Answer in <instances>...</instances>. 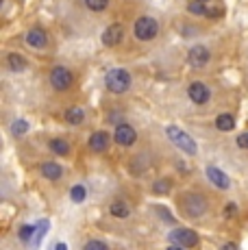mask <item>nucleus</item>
<instances>
[{"instance_id":"f257e3e1","label":"nucleus","mask_w":248,"mask_h":250,"mask_svg":"<svg viewBox=\"0 0 248 250\" xmlns=\"http://www.w3.org/2000/svg\"><path fill=\"white\" fill-rule=\"evenodd\" d=\"M104 83H107V89L113 91V94H124V91L131 87V74L122 68H116V70L107 72Z\"/></svg>"},{"instance_id":"f03ea898","label":"nucleus","mask_w":248,"mask_h":250,"mask_svg":"<svg viewBox=\"0 0 248 250\" xmlns=\"http://www.w3.org/2000/svg\"><path fill=\"white\" fill-rule=\"evenodd\" d=\"M165 133H168L170 142H172L179 150L187 152V155H196V142H194V139L189 137L185 131H181L179 126H168L165 128Z\"/></svg>"},{"instance_id":"7ed1b4c3","label":"nucleus","mask_w":248,"mask_h":250,"mask_svg":"<svg viewBox=\"0 0 248 250\" xmlns=\"http://www.w3.org/2000/svg\"><path fill=\"white\" fill-rule=\"evenodd\" d=\"M157 31H159V24H157V20H152V18H140L135 22V26H133L135 37L142 42H150L152 37H157Z\"/></svg>"},{"instance_id":"20e7f679","label":"nucleus","mask_w":248,"mask_h":250,"mask_svg":"<svg viewBox=\"0 0 248 250\" xmlns=\"http://www.w3.org/2000/svg\"><path fill=\"white\" fill-rule=\"evenodd\" d=\"M183 209L187 215L198 218V215H203L205 209H207V200L200 194H187V196H183Z\"/></svg>"},{"instance_id":"39448f33","label":"nucleus","mask_w":248,"mask_h":250,"mask_svg":"<svg viewBox=\"0 0 248 250\" xmlns=\"http://www.w3.org/2000/svg\"><path fill=\"white\" fill-rule=\"evenodd\" d=\"M50 83L55 89L65 91L72 85V72L68 68H63V65H57V68H52V72H50Z\"/></svg>"},{"instance_id":"423d86ee","label":"nucleus","mask_w":248,"mask_h":250,"mask_svg":"<svg viewBox=\"0 0 248 250\" xmlns=\"http://www.w3.org/2000/svg\"><path fill=\"white\" fill-rule=\"evenodd\" d=\"M170 239L176 246H183V248H194L198 244V235L189 229H174L170 233Z\"/></svg>"},{"instance_id":"0eeeda50","label":"nucleus","mask_w":248,"mask_h":250,"mask_svg":"<svg viewBox=\"0 0 248 250\" xmlns=\"http://www.w3.org/2000/svg\"><path fill=\"white\" fill-rule=\"evenodd\" d=\"M113 139H116L118 146H131V144H135L137 133H135V128L128 126V124H118Z\"/></svg>"},{"instance_id":"6e6552de","label":"nucleus","mask_w":248,"mask_h":250,"mask_svg":"<svg viewBox=\"0 0 248 250\" xmlns=\"http://www.w3.org/2000/svg\"><path fill=\"white\" fill-rule=\"evenodd\" d=\"M187 63L192 68H203L209 63V50L205 46H192V50L187 52Z\"/></svg>"},{"instance_id":"1a4fd4ad","label":"nucleus","mask_w":248,"mask_h":250,"mask_svg":"<svg viewBox=\"0 0 248 250\" xmlns=\"http://www.w3.org/2000/svg\"><path fill=\"white\" fill-rule=\"evenodd\" d=\"M124 37V26L122 24H111L109 28H104L103 33V44L104 46H118Z\"/></svg>"},{"instance_id":"9d476101","label":"nucleus","mask_w":248,"mask_h":250,"mask_svg":"<svg viewBox=\"0 0 248 250\" xmlns=\"http://www.w3.org/2000/svg\"><path fill=\"white\" fill-rule=\"evenodd\" d=\"M187 96L192 98V103H196V104H205L209 98H211V91L205 87L203 83H192V85L187 87Z\"/></svg>"},{"instance_id":"9b49d317","label":"nucleus","mask_w":248,"mask_h":250,"mask_svg":"<svg viewBox=\"0 0 248 250\" xmlns=\"http://www.w3.org/2000/svg\"><path fill=\"white\" fill-rule=\"evenodd\" d=\"M207 179L211 181V185L220 187V189H228V185H231L228 176L224 174L220 167H213V166H209V167H207Z\"/></svg>"},{"instance_id":"f8f14e48","label":"nucleus","mask_w":248,"mask_h":250,"mask_svg":"<svg viewBox=\"0 0 248 250\" xmlns=\"http://www.w3.org/2000/svg\"><path fill=\"white\" fill-rule=\"evenodd\" d=\"M46 42H48V37H46L44 28H31L26 33V44L31 48H44Z\"/></svg>"},{"instance_id":"ddd939ff","label":"nucleus","mask_w":248,"mask_h":250,"mask_svg":"<svg viewBox=\"0 0 248 250\" xmlns=\"http://www.w3.org/2000/svg\"><path fill=\"white\" fill-rule=\"evenodd\" d=\"M89 148L96 152H103L109 148V133L104 131H96L92 137H89Z\"/></svg>"},{"instance_id":"4468645a","label":"nucleus","mask_w":248,"mask_h":250,"mask_svg":"<svg viewBox=\"0 0 248 250\" xmlns=\"http://www.w3.org/2000/svg\"><path fill=\"white\" fill-rule=\"evenodd\" d=\"M41 174H44L46 179H50V181L61 179V166L59 163H52V161L41 163Z\"/></svg>"},{"instance_id":"2eb2a0df","label":"nucleus","mask_w":248,"mask_h":250,"mask_svg":"<svg viewBox=\"0 0 248 250\" xmlns=\"http://www.w3.org/2000/svg\"><path fill=\"white\" fill-rule=\"evenodd\" d=\"M7 63H9V68H11L13 72H22L26 68V59L22 55H18V52H11V55L7 57Z\"/></svg>"},{"instance_id":"dca6fc26","label":"nucleus","mask_w":248,"mask_h":250,"mask_svg":"<svg viewBox=\"0 0 248 250\" xmlns=\"http://www.w3.org/2000/svg\"><path fill=\"white\" fill-rule=\"evenodd\" d=\"M65 120H68V124H81L85 120V111L81 107H72L65 111Z\"/></svg>"},{"instance_id":"f3484780","label":"nucleus","mask_w":248,"mask_h":250,"mask_svg":"<svg viewBox=\"0 0 248 250\" xmlns=\"http://www.w3.org/2000/svg\"><path fill=\"white\" fill-rule=\"evenodd\" d=\"M216 126L220 128V131H231V128L235 126V120H233L231 113H222L216 118Z\"/></svg>"},{"instance_id":"a211bd4d","label":"nucleus","mask_w":248,"mask_h":250,"mask_svg":"<svg viewBox=\"0 0 248 250\" xmlns=\"http://www.w3.org/2000/svg\"><path fill=\"white\" fill-rule=\"evenodd\" d=\"M50 150L55 152V155H68V150H70V144L65 142V139H52L50 142Z\"/></svg>"},{"instance_id":"6ab92c4d","label":"nucleus","mask_w":248,"mask_h":250,"mask_svg":"<svg viewBox=\"0 0 248 250\" xmlns=\"http://www.w3.org/2000/svg\"><path fill=\"white\" fill-rule=\"evenodd\" d=\"M48 233V220H40L37 222V230H35V248L41 244V237Z\"/></svg>"},{"instance_id":"aec40b11","label":"nucleus","mask_w":248,"mask_h":250,"mask_svg":"<svg viewBox=\"0 0 248 250\" xmlns=\"http://www.w3.org/2000/svg\"><path fill=\"white\" fill-rule=\"evenodd\" d=\"M111 215H116V218H126L128 207L124 203H120V200H116V203H111Z\"/></svg>"},{"instance_id":"412c9836","label":"nucleus","mask_w":248,"mask_h":250,"mask_svg":"<svg viewBox=\"0 0 248 250\" xmlns=\"http://www.w3.org/2000/svg\"><path fill=\"white\" fill-rule=\"evenodd\" d=\"M70 196H72L74 203H83L85 196H87V191H85V187H83V185H74L72 189H70Z\"/></svg>"},{"instance_id":"4be33fe9","label":"nucleus","mask_w":248,"mask_h":250,"mask_svg":"<svg viewBox=\"0 0 248 250\" xmlns=\"http://www.w3.org/2000/svg\"><path fill=\"white\" fill-rule=\"evenodd\" d=\"M187 9H189V13H194V16H205V13H207L205 2H198V0H189Z\"/></svg>"},{"instance_id":"5701e85b","label":"nucleus","mask_w":248,"mask_h":250,"mask_svg":"<svg viewBox=\"0 0 248 250\" xmlns=\"http://www.w3.org/2000/svg\"><path fill=\"white\" fill-rule=\"evenodd\" d=\"M85 4H87V9H92V11H104L109 0H85Z\"/></svg>"},{"instance_id":"b1692460","label":"nucleus","mask_w":248,"mask_h":250,"mask_svg":"<svg viewBox=\"0 0 248 250\" xmlns=\"http://www.w3.org/2000/svg\"><path fill=\"white\" fill-rule=\"evenodd\" d=\"M26 131H28V124L24 122V120H16V122L11 124V133H13V135H24Z\"/></svg>"},{"instance_id":"393cba45","label":"nucleus","mask_w":248,"mask_h":250,"mask_svg":"<svg viewBox=\"0 0 248 250\" xmlns=\"http://www.w3.org/2000/svg\"><path fill=\"white\" fill-rule=\"evenodd\" d=\"M35 230H37V227H22L20 229V239L22 242H28L31 237H35Z\"/></svg>"},{"instance_id":"a878e982","label":"nucleus","mask_w":248,"mask_h":250,"mask_svg":"<svg viewBox=\"0 0 248 250\" xmlns=\"http://www.w3.org/2000/svg\"><path fill=\"white\" fill-rule=\"evenodd\" d=\"M168 189H170V181H159V183H155V187H152V191H155V194H168Z\"/></svg>"},{"instance_id":"bb28decb","label":"nucleus","mask_w":248,"mask_h":250,"mask_svg":"<svg viewBox=\"0 0 248 250\" xmlns=\"http://www.w3.org/2000/svg\"><path fill=\"white\" fill-rule=\"evenodd\" d=\"M85 250H109V248L103 242H98V239H92V242L85 244Z\"/></svg>"},{"instance_id":"cd10ccee","label":"nucleus","mask_w":248,"mask_h":250,"mask_svg":"<svg viewBox=\"0 0 248 250\" xmlns=\"http://www.w3.org/2000/svg\"><path fill=\"white\" fill-rule=\"evenodd\" d=\"M237 146H240V148H248V133H242V135L237 137Z\"/></svg>"},{"instance_id":"c85d7f7f","label":"nucleus","mask_w":248,"mask_h":250,"mask_svg":"<svg viewBox=\"0 0 248 250\" xmlns=\"http://www.w3.org/2000/svg\"><path fill=\"white\" fill-rule=\"evenodd\" d=\"M233 213H235V207H233V205H228L227 209H224V215H228V218H231Z\"/></svg>"},{"instance_id":"c756f323","label":"nucleus","mask_w":248,"mask_h":250,"mask_svg":"<svg viewBox=\"0 0 248 250\" xmlns=\"http://www.w3.org/2000/svg\"><path fill=\"white\" fill-rule=\"evenodd\" d=\"M222 250H237V244H233V242H228V244H224Z\"/></svg>"},{"instance_id":"7c9ffc66","label":"nucleus","mask_w":248,"mask_h":250,"mask_svg":"<svg viewBox=\"0 0 248 250\" xmlns=\"http://www.w3.org/2000/svg\"><path fill=\"white\" fill-rule=\"evenodd\" d=\"M55 250H68V246H65V244L61 242V244H57V248H55Z\"/></svg>"},{"instance_id":"2f4dec72","label":"nucleus","mask_w":248,"mask_h":250,"mask_svg":"<svg viewBox=\"0 0 248 250\" xmlns=\"http://www.w3.org/2000/svg\"><path fill=\"white\" fill-rule=\"evenodd\" d=\"M168 250H185L183 246H176V244H172V246H168Z\"/></svg>"},{"instance_id":"473e14b6","label":"nucleus","mask_w":248,"mask_h":250,"mask_svg":"<svg viewBox=\"0 0 248 250\" xmlns=\"http://www.w3.org/2000/svg\"><path fill=\"white\" fill-rule=\"evenodd\" d=\"M198 2H207V0H198Z\"/></svg>"}]
</instances>
